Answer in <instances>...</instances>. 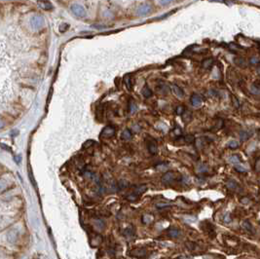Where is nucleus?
Returning a JSON list of instances; mask_svg holds the SVG:
<instances>
[{"mask_svg": "<svg viewBox=\"0 0 260 259\" xmlns=\"http://www.w3.org/2000/svg\"><path fill=\"white\" fill-rule=\"evenodd\" d=\"M146 190H147L146 185H139V186H138V187H136V188L135 189L133 193L136 194V195H138V196H140V195H141V194H143Z\"/></svg>", "mask_w": 260, "mask_h": 259, "instance_id": "obj_20", "label": "nucleus"}, {"mask_svg": "<svg viewBox=\"0 0 260 259\" xmlns=\"http://www.w3.org/2000/svg\"><path fill=\"white\" fill-rule=\"evenodd\" d=\"M224 221H225V222H227V223H228V222H231V218H230V216H229V215H228V214H227V215H226V216H225V218H224Z\"/></svg>", "mask_w": 260, "mask_h": 259, "instance_id": "obj_49", "label": "nucleus"}, {"mask_svg": "<svg viewBox=\"0 0 260 259\" xmlns=\"http://www.w3.org/2000/svg\"><path fill=\"white\" fill-rule=\"evenodd\" d=\"M132 137H133V135H132V133H131L130 130L126 129V130L123 131V133L121 135V138L123 139V140H131Z\"/></svg>", "mask_w": 260, "mask_h": 259, "instance_id": "obj_14", "label": "nucleus"}, {"mask_svg": "<svg viewBox=\"0 0 260 259\" xmlns=\"http://www.w3.org/2000/svg\"><path fill=\"white\" fill-rule=\"evenodd\" d=\"M254 169L256 172H260V157H258L255 161V165H254Z\"/></svg>", "mask_w": 260, "mask_h": 259, "instance_id": "obj_36", "label": "nucleus"}, {"mask_svg": "<svg viewBox=\"0 0 260 259\" xmlns=\"http://www.w3.org/2000/svg\"><path fill=\"white\" fill-rule=\"evenodd\" d=\"M190 101H191V104L195 107L200 106V105L202 104V102H203L202 97H201L200 94H193L191 96V99H190Z\"/></svg>", "mask_w": 260, "mask_h": 259, "instance_id": "obj_8", "label": "nucleus"}, {"mask_svg": "<svg viewBox=\"0 0 260 259\" xmlns=\"http://www.w3.org/2000/svg\"><path fill=\"white\" fill-rule=\"evenodd\" d=\"M159 3L162 4V5H168V4L172 3V1H159Z\"/></svg>", "mask_w": 260, "mask_h": 259, "instance_id": "obj_48", "label": "nucleus"}, {"mask_svg": "<svg viewBox=\"0 0 260 259\" xmlns=\"http://www.w3.org/2000/svg\"><path fill=\"white\" fill-rule=\"evenodd\" d=\"M229 162L232 163L235 167H238V166H241V159H240V157L238 155H233L231 156L230 158H229Z\"/></svg>", "mask_w": 260, "mask_h": 259, "instance_id": "obj_13", "label": "nucleus"}, {"mask_svg": "<svg viewBox=\"0 0 260 259\" xmlns=\"http://www.w3.org/2000/svg\"><path fill=\"white\" fill-rule=\"evenodd\" d=\"M250 63H252V65H255V63L259 62V60H258V58H257L256 57H252V58H250Z\"/></svg>", "mask_w": 260, "mask_h": 259, "instance_id": "obj_43", "label": "nucleus"}, {"mask_svg": "<svg viewBox=\"0 0 260 259\" xmlns=\"http://www.w3.org/2000/svg\"><path fill=\"white\" fill-rule=\"evenodd\" d=\"M129 254L136 258H143L147 255V251L144 249H135L131 250Z\"/></svg>", "mask_w": 260, "mask_h": 259, "instance_id": "obj_6", "label": "nucleus"}, {"mask_svg": "<svg viewBox=\"0 0 260 259\" xmlns=\"http://www.w3.org/2000/svg\"><path fill=\"white\" fill-rule=\"evenodd\" d=\"M174 133L177 135H181V130L179 129V128H177V130L174 131Z\"/></svg>", "mask_w": 260, "mask_h": 259, "instance_id": "obj_47", "label": "nucleus"}, {"mask_svg": "<svg viewBox=\"0 0 260 259\" xmlns=\"http://www.w3.org/2000/svg\"><path fill=\"white\" fill-rule=\"evenodd\" d=\"M232 99H233L235 107H239V106H240V104H239V101H238V99H236V97H232Z\"/></svg>", "mask_w": 260, "mask_h": 259, "instance_id": "obj_44", "label": "nucleus"}, {"mask_svg": "<svg viewBox=\"0 0 260 259\" xmlns=\"http://www.w3.org/2000/svg\"><path fill=\"white\" fill-rule=\"evenodd\" d=\"M170 90H172V92L173 93V94L174 96H177V97H179V99H181V97H184V92L181 90V89L178 87L177 85H172L170 86Z\"/></svg>", "mask_w": 260, "mask_h": 259, "instance_id": "obj_9", "label": "nucleus"}, {"mask_svg": "<svg viewBox=\"0 0 260 259\" xmlns=\"http://www.w3.org/2000/svg\"><path fill=\"white\" fill-rule=\"evenodd\" d=\"M226 185H227V187L229 189H236L238 187V184L234 181V180H229Z\"/></svg>", "mask_w": 260, "mask_h": 259, "instance_id": "obj_33", "label": "nucleus"}, {"mask_svg": "<svg viewBox=\"0 0 260 259\" xmlns=\"http://www.w3.org/2000/svg\"><path fill=\"white\" fill-rule=\"evenodd\" d=\"M70 9L72 11V13L74 15H76L77 17H85L86 16V11L84 9L83 6H81L79 4H72Z\"/></svg>", "mask_w": 260, "mask_h": 259, "instance_id": "obj_5", "label": "nucleus"}, {"mask_svg": "<svg viewBox=\"0 0 260 259\" xmlns=\"http://www.w3.org/2000/svg\"><path fill=\"white\" fill-rule=\"evenodd\" d=\"M156 207H157L158 208H164L170 207V205L169 204H163V203H159V204L156 205Z\"/></svg>", "mask_w": 260, "mask_h": 259, "instance_id": "obj_41", "label": "nucleus"}, {"mask_svg": "<svg viewBox=\"0 0 260 259\" xmlns=\"http://www.w3.org/2000/svg\"><path fill=\"white\" fill-rule=\"evenodd\" d=\"M156 90H157V92L160 94H168V93H169L170 90V88L168 85L164 84V83H161L160 85L157 86Z\"/></svg>", "mask_w": 260, "mask_h": 259, "instance_id": "obj_10", "label": "nucleus"}, {"mask_svg": "<svg viewBox=\"0 0 260 259\" xmlns=\"http://www.w3.org/2000/svg\"><path fill=\"white\" fill-rule=\"evenodd\" d=\"M242 227L244 228V229H245V231H247V232H250V233L254 232L252 225H251L250 222V221H247V220H245L244 222H243V223H242Z\"/></svg>", "mask_w": 260, "mask_h": 259, "instance_id": "obj_15", "label": "nucleus"}, {"mask_svg": "<svg viewBox=\"0 0 260 259\" xmlns=\"http://www.w3.org/2000/svg\"><path fill=\"white\" fill-rule=\"evenodd\" d=\"M102 116V106H99L97 108V117L100 118Z\"/></svg>", "mask_w": 260, "mask_h": 259, "instance_id": "obj_40", "label": "nucleus"}, {"mask_svg": "<svg viewBox=\"0 0 260 259\" xmlns=\"http://www.w3.org/2000/svg\"><path fill=\"white\" fill-rule=\"evenodd\" d=\"M184 112H185V108L183 106H178L177 108V110H175V113H177V115H182Z\"/></svg>", "mask_w": 260, "mask_h": 259, "instance_id": "obj_35", "label": "nucleus"}, {"mask_svg": "<svg viewBox=\"0 0 260 259\" xmlns=\"http://www.w3.org/2000/svg\"><path fill=\"white\" fill-rule=\"evenodd\" d=\"M236 169L239 172H247V169H245V168H243L242 166H238V167H236Z\"/></svg>", "mask_w": 260, "mask_h": 259, "instance_id": "obj_42", "label": "nucleus"}, {"mask_svg": "<svg viewBox=\"0 0 260 259\" xmlns=\"http://www.w3.org/2000/svg\"><path fill=\"white\" fill-rule=\"evenodd\" d=\"M94 143H95V141H93V140H87L86 142L83 144V147L84 148H89V147L93 145Z\"/></svg>", "mask_w": 260, "mask_h": 259, "instance_id": "obj_39", "label": "nucleus"}, {"mask_svg": "<svg viewBox=\"0 0 260 259\" xmlns=\"http://www.w3.org/2000/svg\"><path fill=\"white\" fill-rule=\"evenodd\" d=\"M259 49H260V46H259Z\"/></svg>", "mask_w": 260, "mask_h": 259, "instance_id": "obj_53", "label": "nucleus"}, {"mask_svg": "<svg viewBox=\"0 0 260 259\" xmlns=\"http://www.w3.org/2000/svg\"><path fill=\"white\" fill-rule=\"evenodd\" d=\"M173 179H174V172H167L166 174H163V176L161 178L162 182L164 184H170Z\"/></svg>", "mask_w": 260, "mask_h": 259, "instance_id": "obj_7", "label": "nucleus"}, {"mask_svg": "<svg viewBox=\"0 0 260 259\" xmlns=\"http://www.w3.org/2000/svg\"><path fill=\"white\" fill-rule=\"evenodd\" d=\"M182 139L184 140V142L186 143H193L195 141V137L193 135H187L185 136H183Z\"/></svg>", "mask_w": 260, "mask_h": 259, "instance_id": "obj_29", "label": "nucleus"}, {"mask_svg": "<svg viewBox=\"0 0 260 259\" xmlns=\"http://www.w3.org/2000/svg\"><path fill=\"white\" fill-rule=\"evenodd\" d=\"M259 223H260V222H259Z\"/></svg>", "mask_w": 260, "mask_h": 259, "instance_id": "obj_54", "label": "nucleus"}, {"mask_svg": "<svg viewBox=\"0 0 260 259\" xmlns=\"http://www.w3.org/2000/svg\"><path fill=\"white\" fill-rule=\"evenodd\" d=\"M212 63H213V58H206L205 60H203L202 66H203V68L209 69V68L211 67Z\"/></svg>", "mask_w": 260, "mask_h": 259, "instance_id": "obj_16", "label": "nucleus"}, {"mask_svg": "<svg viewBox=\"0 0 260 259\" xmlns=\"http://www.w3.org/2000/svg\"><path fill=\"white\" fill-rule=\"evenodd\" d=\"M256 72H257V74H258L259 76H260V65H259V66H257V68H256Z\"/></svg>", "mask_w": 260, "mask_h": 259, "instance_id": "obj_51", "label": "nucleus"}, {"mask_svg": "<svg viewBox=\"0 0 260 259\" xmlns=\"http://www.w3.org/2000/svg\"><path fill=\"white\" fill-rule=\"evenodd\" d=\"M239 142H238L237 140H231L230 142L228 143V146L230 147L231 149H236V148H238V147H239Z\"/></svg>", "mask_w": 260, "mask_h": 259, "instance_id": "obj_32", "label": "nucleus"}, {"mask_svg": "<svg viewBox=\"0 0 260 259\" xmlns=\"http://www.w3.org/2000/svg\"><path fill=\"white\" fill-rule=\"evenodd\" d=\"M116 130L113 126H106L105 128H103V130L101 131V133H100V136L101 137L105 138H109L112 137V136L115 135Z\"/></svg>", "mask_w": 260, "mask_h": 259, "instance_id": "obj_3", "label": "nucleus"}, {"mask_svg": "<svg viewBox=\"0 0 260 259\" xmlns=\"http://www.w3.org/2000/svg\"><path fill=\"white\" fill-rule=\"evenodd\" d=\"M4 127V123H3V121L2 120H0V129H2V128Z\"/></svg>", "mask_w": 260, "mask_h": 259, "instance_id": "obj_52", "label": "nucleus"}, {"mask_svg": "<svg viewBox=\"0 0 260 259\" xmlns=\"http://www.w3.org/2000/svg\"><path fill=\"white\" fill-rule=\"evenodd\" d=\"M204 223L206 224V227L203 228V229L205 230L206 233L209 234V235H211L212 233L214 234V227H213V225L211 224L209 222H204Z\"/></svg>", "mask_w": 260, "mask_h": 259, "instance_id": "obj_22", "label": "nucleus"}, {"mask_svg": "<svg viewBox=\"0 0 260 259\" xmlns=\"http://www.w3.org/2000/svg\"><path fill=\"white\" fill-rule=\"evenodd\" d=\"M30 24L33 28L35 29H40L42 26H44V18L42 16H33L31 19H30Z\"/></svg>", "mask_w": 260, "mask_h": 259, "instance_id": "obj_1", "label": "nucleus"}, {"mask_svg": "<svg viewBox=\"0 0 260 259\" xmlns=\"http://www.w3.org/2000/svg\"><path fill=\"white\" fill-rule=\"evenodd\" d=\"M124 83H125V85H126V87H127V89L129 91H131L132 90V78H131V75L130 74H128V75H126V76L124 77Z\"/></svg>", "mask_w": 260, "mask_h": 259, "instance_id": "obj_18", "label": "nucleus"}, {"mask_svg": "<svg viewBox=\"0 0 260 259\" xmlns=\"http://www.w3.org/2000/svg\"><path fill=\"white\" fill-rule=\"evenodd\" d=\"M117 186H118L119 189H125L129 186V182L125 179H120L117 183Z\"/></svg>", "mask_w": 260, "mask_h": 259, "instance_id": "obj_28", "label": "nucleus"}, {"mask_svg": "<svg viewBox=\"0 0 260 259\" xmlns=\"http://www.w3.org/2000/svg\"><path fill=\"white\" fill-rule=\"evenodd\" d=\"M146 146H147V149H148V151H149L150 154L155 155L156 153L158 152V144H157V142H156L155 139L148 138L146 140Z\"/></svg>", "mask_w": 260, "mask_h": 259, "instance_id": "obj_2", "label": "nucleus"}, {"mask_svg": "<svg viewBox=\"0 0 260 259\" xmlns=\"http://www.w3.org/2000/svg\"><path fill=\"white\" fill-rule=\"evenodd\" d=\"M138 196L136 194H135V193L129 194L128 196H127V199L129 200V201H132V202L136 201V200H138Z\"/></svg>", "mask_w": 260, "mask_h": 259, "instance_id": "obj_34", "label": "nucleus"}, {"mask_svg": "<svg viewBox=\"0 0 260 259\" xmlns=\"http://www.w3.org/2000/svg\"><path fill=\"white\" fill-rule=\"evenodd\" d=\"M241 202L243 203V204H247V203L250 202V200H248L247 198H245L244 197V198H242V199H241Z\"/></svg>", "mask_w": 260, "mask_h": 259, "instance_id": "obj_46", "label": "nucleus"}, {"mask_svg": "<svg viewBox=\"0 0 260 259\" xmlns=\"http://www.w3.org/2000/svg\"><path fill=\"white\" fill-rule=\"evenodd\" d=\"M168 235L172 238H177L180 235V230H178L177 228H170L168 230Z\"/></svg>", "mask_w": 260, "mask_h": 259, "instance_id": "obj_12", "label": "nucleus"}, {"mask_svg": "<svg viewBox=\"0 0 260 259\" xmlns=\"http://www.w3.org/2000/svg\"><path fill=\"white\" fill-rule=\"evenodd\" d=\"M181 116H182V120L185 122V123L191 121V119H192V113L188 110H185V112H184Z\"/></svg>", "mask_w": 260, "mask_h": 259, "instance_id": "obj_25", "label": "nucleus"}, {"mask_svg": "<svg viewBox=\"0 0 260 259\" xmlns=\"http://www.w3.org/2000/svg\"><path fill=\"white\" fill-rule=\"evenodd\" d=\"M15 161L17 163H19L21 162V157H19V156H16L15 157Z\"/></svg>", "mask_w": 260, "mask_h": 259, "instance_id": "obj_50", "label": "nucleus"}, {"mask_svg": "<svg viewBox=\"0 0 260 259\" xmlns=\"http://www.w3.org/2000/svg\"><path fill=\"white\" fill-rule=\"evenodd\" d=\"M250 91H251V93L254 94H260V90H259V89H257L254 85H251Z\"/></svg>", "mask_w": 260, "mask_h": 259, "instance_id": "obj_38", "label": "nucleus"}, {"mask_svg": "<svg viewBox=\"0 0 260 259\" xmlns=\"http://www.w3.org/2000/svg\"><path fill=\"white\" fill-rule=\"evenodd\" d=\"M0 146H2V147H4V149L5 150H8V151H12V150H11V148H10V146H7V145H5V144H3V143H0Z\"/></svg>", "mask_w": 260, "mask_h": 259, "instance_id": "obj_45", "label": "nucleus"}, {"mask_svg": "<svg viewBox=\"0 0 260 259\" xmlns=\"http://www.w3.org/2000/svg\"><path fill=\"white\" fill-rule=\"evenodd\" d=\"M151 11H152L151 5L147 4V3H143L138 6V10H136V13H138V16H146L151 12Z\"/></svg>", "mask_w": 260, "mask_h": 259, "instance_id": "obj_4", "label": "nucleus"}, {"mask_svg": "<svg viewBox=\"0 0 260 259\" xmlns=\"http://www.w3.org/2000/svg\"><path fill=\"white\" fill-rule=\"evenodd\" d=\"M101 242H102V238L100 236H96V237H94V242L93 243H95L93 246L94 247H97V246H99V244H101Z\"/></svg>", "mask_w": 260, "mask_h": 259, "instance_id": "obj_31", "label": "nucleus"}, {"mask_svg": "<svg viewBox=\"0 0 260 259\" xmlns=\"http://www.w3.org/2000/svg\"><path fill=\"white\" fill-rule=\"evenodd\" d=\"M136 109H138V106H136V102L133 101V99H130V101H129V110H130V112H136Z\"/></svg>", "mask_w": 260, "mask_h": 259, "instance_id": "obj_26", "label": "nucleus"}, {"mask_svg": "<svg viewBox=\"0 0 260 259\" xmlns=\"http://www.w3.org/2000/svg\"><path fill=\"white\" fill-rule=\"evenodd\" d=\"M153 216L151 215V214H144L143 216H142V222H143L144 224H149L151 223V222L153 221Z\"/></svg>", "mask_w": 260, "mask_h": 259, "instance_id": "obj_27", "label": "nucleus"}, {"mask_svg": "<svg viewBox=\"0 0 260 259\" xmlns=\"http://www.w3.org/2000/svg\"><path fill=\"white\" fill-rule=\"evenodd\" d=\"M123 234H124V236H126V237H133L135 235V229H133V227H132V226H129L124 230Z\"/></svg>", "mask_w": 260, "mask_h": 259, "instance_id": "obj_23", "label": "nucleus"}, {"mask_svg": "<svg viewBox=\"0 0 260 259\" xmlns=\"http://www.w3.org/2000/svg\"><path fill=\"white\" fill-rule=\"evenodd\" d=\"M94 226L97 231H102L105 227V223L102 219H95L94 220Z\"/></svg>", "mask_w": 260, "mask_h": 259, "instance_id": "obj_11", "label": "nucleus"}, {"mask_svg": "<svg viewBox=\"0 0 260 259\" xmlns=\"http://www.w3.org/2000/svg\"><path fill=\"white\" fill-rule=\"evenodd\" d=\"M141 93H142V96H143L144 97H146V99H148V97H150L151 96H152V91H151L150 89L147 87V86H144L143 89H142V91H141Z\"/></svg>", "mask_w": 260, "mask_h": 259, "instance_id": "obj_24", "label": "nucleus"}, {"mask_svg": "<svg viewBox=\"0 0 260 259\" xmlns=\"http://www.w3.org/2000/svg\"><path fill=\"white\" fill-rule=\"evenodd\" d=\"M17 238H18V234H17L16 231H11V232L8 234V237H7L8 241H9L10 243H12V244L16 243Z\"/></svg>", "mask_w": 260, "mask_h": 259, "instance_id": "obj_19", "label": "nucleus"}, {"mask_svg": "<svg viewBox=\"0 0 260 259\" xmlns=\"http://www.w3.org/2000/svg\"><path fill=\"white\" fill-rule=\"evenodd\" d=\"M38 5L44 10H52L53 9V5H52L51 2H49V1L38 2Z\"/></svg>", "mask_w": 260, "mask_h": 259, "instance_id": "obj_17", "label": "nucleus"}, {"mask_svg": "<svg viewBox=\"0 0 260 259\" xmlns=\"http://www.w3.org/2000/svg\"><path fill=\"white\" fill-rule=\"evenodd\" d=\"M234 62H235V63H236L237 65L241 66V67H245V66H247V63H245V60L244 58H240V57L235 58H234Z\"/></svg>", "mask_w": 260, "mask_h": 259, "instance_id": "obj_21", "label": "nucleus"}, {"mask_svg": "<svg viewBox=\"0 0 260 259\" xmlns=\"http://www.w3.org/2000/svg\"><path fill=\"white\" fill-rule=\"evenodd\" d=\"M250 133H248L247 132H245V131H243V132L240 133V137H241V140L245 141V140H247L248 138H250Z\"/></svg>", "mask_w": 260, "mask_h": 259, "instance_id": "obj_30", "label": "nucleus"}, {"mask_svg": "<svg viewBox=\"0 0 260 259\" xmlns=\"http://www.w3.org/2000/svg\"><path fill=\"white\" fill-rule=\"evenodd\" d=\"M68 27H69V26H68L67 24H60V32L66 31Z\"/></svg>", "mask_w": 260, "mask_h": 259, "instance_id": "obj_37", "label": "nucleus"}]
</instances>
